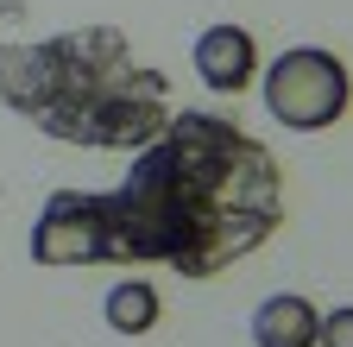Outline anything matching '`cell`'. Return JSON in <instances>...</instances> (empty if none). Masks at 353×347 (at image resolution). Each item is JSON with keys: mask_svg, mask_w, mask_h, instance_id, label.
I'll return each instance as SVG.
<instances>
[{"mask_svg": "<svg viewBox=\"0 0 353 347\" xmlns=\"http://www.w3.org/2000/svg\"><path fill=\"white\" fill-rule=\"evenodd\" d=\"M284 228V170L228 114H170L114 190H57L32 221L38 266L158 259L214 278Z\"/></svg>", "mask_w": 353, "mask_h": 347, "instance_id": "1", "label": "cell"}, {"mask_svg": "<svg viewBox=\"0 0 353 347\" xmlns=\"http://www.w3.org/2000/svg\"><path fill=\"white\" fill-rule=\"evenodd\" d=\"M0 101L63 146H145L170 120L164 76L139 70L114 26L0 45Z\"/></svg>", "mask_w": 353, "mask_h": 347, "instance_id": "2", "label": "cell"}, {"mask_svg": "<svg viewBox=\"0 0 353 347\" xmlns=\"http://www.w3.org/2000/svg\"><path fill=\"white\" fill-rule=\"evenodd\" d=\"M265 108L290 133H322V126L347 120L353 108V76L328 45H290L265 70Z\"/></svg>", "mask_w": 353, "mask_h": 347, "instance_id": "3", "label": "cell"}, {"mask_svg": "<svg viewBox=\"0 0 353 347\" xmlns=\"http://www.w3.org/2000/svg\"><path fill=\"white\" fill-rule=\"evenodd\" d=\"M190 57H196V76L208 82L214 95H240L246 82L259 76V45H252L246 26H208V32H196Z\"/></svg>", "mask_w": 353, "mask_h": 347, "instance_id": "4", "label": "cell"}, {"mask_svg": "<svg viewBox=\"0 0 353 347\" xmlns=\"http://www.w3.org/2000/svg\"><path fill=\"white\" fill-rule=\"evenodd\" d=\"M316 322H322V310L309 297H296V290H278V297H265L259 310H252V347H316Z\"/></svg>", "mask_w": 353, "mask_h": 347, "instance_id": "5", "label": "cell"}, {"mask_svg": "<svg viewBox=\"0 0 353 347\" xmlns=\"http://www.w3.org/2000/svg\"><path fill=\"white\" fill-rule=\"evenodd\" d=\"M101 316H108L114 335H145V328L158 322V290H152L145 278H120V284L101 297Z\"/></svg>", "mask_w": 353, "mask_h": 347, "instance_id": "6", "label": "cell"}, {"mask_svg": "<svg viewBox=\"0 0 353 347\" xmlns=\"http://www.w3.org/2000/svg\"><path fill=\"white\" fill-rule=\"evenodd\" d=\"M316 347H353V303H341L316 322Z\"/></svg>", "mask_w": 353, "mask_h": 347, "instance_id": "7", "label": "cell"}]
</instances>
